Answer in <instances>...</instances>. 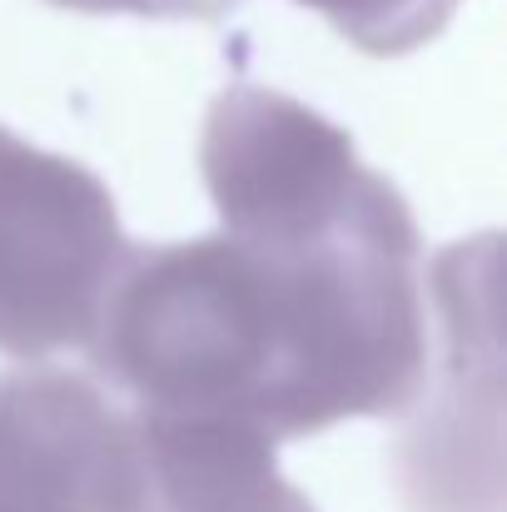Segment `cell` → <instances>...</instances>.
Wrapping results in <instances>:
<instances>
[{
    "label": "cell",
    "instance_id": "7a4b0ae2",
    "mask_svg": "<svg viewBox=\"0 0 507 512\" xmlns=\"http://www.w3.org/2000/svg\"><path fill=\"white\" fill-rule=\"evenodd\" d=\"M199 170L239 244L324 239L388 189L383 174L358 165L338 125L264 85H229L209 105Z\"/></svg>",
    "mask_w": 507,
    "mask_h": 512
},
{
    "label": "cell",
    "instance_id": "5b68a950",
    "mask_svg": "<svg viewBox=\"0 0 507 512\" xmlns=\"http://www.w3.org/2000/svg\"><path fill=\"white\" fill-rule=\"evenodd\" d=\"M85 15H145V20H219L239 0H50Z\"/></svg>",
    "mask_w": 507,
    "mask_h": 512
},
{
    "label": "cell",
    "instance_id": "3957f363",
    "mask_svg": "<svg viewBox=\"0 0 507 512\" xmlns=\"http://www.w3.org/2000/svg\"><path fill=\"white\" fill-rule=\"evenodd\" d=\"M130 413L85 373H0V512H130Z\"/></svg>",
    "mask_w": 507,
    "mask_h": 512
},
{
    "label": "cell",
    "instance_id": "277c9868",
    "mask_svg": "<svg viewBox=\"0 0 507 512\" xmlns=\"http://www.w3.org/2000/svg\"><path fill=\"white\" fill-rule=\"evenodd\" d=\"M368 55H408L443 35L463 0H299Z\"/></svg>",
    "mask_w": 507,
    "mask_h": 512
},
{
    "label": "cell",
    "instance_id": "6da1fadb",
    "mask_svg": "<svg viewBox=\"0 0 507 512\" xmlns=\"http://www.w3.org/2000/svg\"><path fill=\"white\" fill-rule=\"evenodd\" d=\"M130 249L110 189L80 160L0 130V353L45 363L90 348Z\"/></svg>",
    "mask_w": 507,
    "mask_h": 512
}]
</instances>
